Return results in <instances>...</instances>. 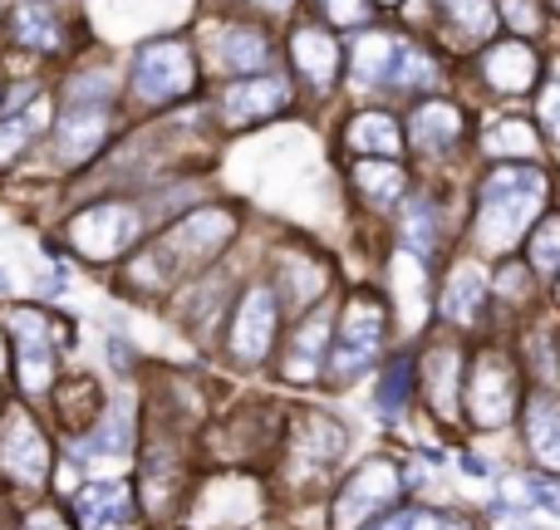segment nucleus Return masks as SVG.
Instances as JSON below:
<instances>
[{
	"mask_svg": "<svg viewBox=\"0 0 560 530\" xmlns=\"http://www.w3.org/2000/svg\"><path fill=\"white\" fill-rule=\"evenodd\" d=\"M271 290L280 299V309H290V315H310L315 305H325L329 295V270L319 256L310 251H280L276 266H271Z\"/></svg>",
	"mask_w": 560,
	"mask_h": 530,
	"instance_id": "16",
	"label": "nucleus"
},
{
	"mask_svg": "<svg viewBox=\"0 0 560 530\" xmlns=\"http://www.w3.org/2000/svg\"><path fill=\"white\" fill-rule=\"evenodd\" d=\"M413 388H418V358L404 349V354H394L384 368H378V384H374V408H378V417H384V423L404 417V408H408V398H413Z\"/></svg>",
	"mask_w": 560,
	"mask_h": 530,
	"instance_id": "26",
	"label": "nucleus"
},
{
	"mask_svg": "<svg viewBox=\"0 0 560 530\" xmlns=\"http://www.w3.org/2000/svg\"><path fill=\"white\" fill-rule=\"evenodd\" d=\"M522 433H526V447H532L536 462H541L546 472H560V398L551 393V388L526 393Z\"/></svg>",
	"mask_w": 560,
	"mask_h": 530,
	"instance_id": "21",
	"label": "nucleus"
},
{
	"mask_svg": "<svg viewBox=\"0 0 560 530\" xmlns=\"http://www.w3.org/2000/svg\"><path fill=\"white\" fill-rule=\"evenodd\" d=\"M556 299H560V275H556Z\"/></svg>",
	"mask_w": 560,
	"mask_h": 530,
	"instance_id": "47",
	"label": "nucleus"
},
{
	"mask_svg": "<svg viewBox=\"0 0 560 530\" xmlns=\"http://www.w3.org/2000/svg\"><path fill=\"white\" fill-rule=\"evenodd\" d=\"M388 5H394V0H388Z\"/></svg>",
	"mask_w": 560,
	"mask_h": 530,
	"instance_id": "49",
	"label": "nucleus"
},
{
	"mask_svg": "<svg viewBox=\"0 0 560 530\" xmlns=\"http://www.w3.org/2000/svg\"><path fill=\"white\" fill-rule=\"evenodd\" d=\"M104 408H108V398H104V388H98V378L65 374L55 384V393H49L45 413H49V423H55L59 443H65V437H79L84 427H94Z\"/></svg>",
	"mask_w": 560,
	"mask_h": 530,
	"instance_id": "17",
	"label": "nucleus"
},
{
	"mask_svg": "<svg viewBox=\"0 0 560 530\" xmlns=\"http://www.w3.org/2000/svg\"><path fill=\"white\" fill-rule=\"evenodd\" d=\"M487 153H492V157H506V153H512V157H532L536 153V138H532V128H526V123H502L492 138H487Z\"/></svg>",
	"mask_w": 560,
	"mask_h": 530,
	"instance_id": "36",
	"label": "nucleus"
},
{
	"mask_svg": "<svg viewBox=\"0 0 560 530\" xmlns=\"http://www.w3.org/2000/svg\"><path fill=\"white\" fill-rule=\"evenodd\" d=\"M433 5L443 10V20L463 39H487L497 30V5L492 0H433Z\"/></svg>",
	"mask_w": 560,
	"mask_h": 530,
	"instance_id": "31",
	"label": "nucleus"
},
{
	"mask_svg": "<svg viewBox=\"0 0 560 530\" xmlns=\"http://www.w3.org/2000/svg\"><path fill=\"white\" fill-rule=\"evenodd\" d=\"M261 511H266L261 486L242 472H222L192 486L177 530H252L261 526Z\"/></svg>",
	"mask_w": 560,
	"mask_h": 530,
	"instance_id": "8",
	"label": "nucleus"
},
{
	"mask_svg": "<svg viewBox=\"0 0 560 530\" xmlns=\"http://www.w3.org/2000/svg\"><path fill=\"white\" fill-rule=\"evenodd\" d=\"M0 384H10V329L0 319Z\"/></svg>",
	"mask_w": 560,
	"mask_h": 530,
	"instance_id": "42",
	"label": "nucleus"
},
{
	"mask_svg": "<svg viewBox=\"0 0 560 530\" xmlns=\"http://www.w3.org/2000/svg\"><path fill=\"white\" fill-rule=\"evenodd\" d=\"M384 339H388V299L374 295V290H354L335 315V349H329L325 384L329 388L359 384L369 368H378Z\"/></svg>",
	"mask_w": 560,
	"mask_h": 530,
	"instance_id": "3",
	"label": "nucleus"
},
{
	"mask_svg": "<svg viewBox=\"0 0 560 530\" xmlns=\"http://www.w3.org/2000/svg\"><path fill=\"white\" fill-rule=\"evenodd\" d=\"M256 5H266V10H290V0H256Z\"/></svg>",
	"mask_w": 560,
	"mask_h": 530,
	"instance_id": "45",
	"label": "nucleus"
},
{
	"mask_svg": "<svg viewBox=\"0 0 560 530\" xmlns=\"http://www.w3.org/2000/svg\"><path fill=\"white\" fill-rule=\"evenodd\" d=\"M556 10H560V0H556Z\"/></svg>",
	"mask_w": 560,
	"mask_h": 530,
	"instance_id": "48",
	"label": "nucleus"
},
{
	"mask_svg": "<svg viewBox=\"0 0 560 530\" xmlns=\"http://www.w3.org/2000/svg\"><path fill=\"white\" fill-rule=\"evenodd\" d=\"M492 305V280L477 261H457L443 280V295H438V315L453 329H477Z\"/></svg>",
	"mask_w": 560,
	"mask_h": 530,
	"instance_id": "18",
	"label": "nucleus"
},
{
	"mask_svg": "<svg viewBox=\"0 0 560 530\" xmlns=\"http://www.w3.org/2000/svg\"><path fill=\"white\" fill-rule=\"evenodd\" d=\"M5 329H10V388H15V403H30L45 413L55 384L65 378L59 344L49 334V315L35 305H15L5 309Z\"/></svg>",
	"mask_w": 560,
	"mask_h": 530,
	"instance_id": "4",
	"label": "nucleus"
},
{
	"mask_svg": "<svg viewBox=\"0 0 560 530\" xmlns=\"http://www.w3.org/2000/svg\"><path fill=\"white\" fill-rule=\"evenodd\" d=\"M506 20H512V30H536L532 5H522V0H506Z\"/></svg>",
	"mask_w": 560,
	"mask_h": 530,
	"instance_id": "41",
	"label": "nucleus"
},
{
	"mask_svg": "<svg viewBox=\"0 0 560 530\" xmlns=\"http://www.w3.org/2000/svg\"><path fill=\"white\" fill-rule=\"evenodd\" d=\"M349 148L354 153H384V157H398L404 153V133L388 114H359L349 123Z\"/></svg>",
	"mask_w": 560,
	"mask_h": 530,
	"instance_id": "29",
	"label": "nucleus"
},
{
	"mask_svg": "<svg viewBox=\"0 0 560 530\" xmlns=\"http://www.w3.org/2000/svg\"><path fill=\"white\" fill-rule=\"evenodd\" d=\"M404 251L418 256V261H428L438 251V207L428 197H413L404 207Z\"/></svg>",
	"mask_w": 560,
	"mask_h": 530,
	"instance_id": "30",
	"label": "nucleus"
},
{
	"mask_svg": "<svg viewBox=\"0 0 560 530\" xmlns=\"http://www.w3.org/2000/svg\"><path fill=\"white\" fill-rule=\"evenodd\" d=\"M319 5L335 25H364L369 20V0H319Z\"/></svg>",
	"mask_w": 560,
	"mask_h": 530,
	"instance_id": "38",
	"label": "nucleus"
},
{
	"mask_svg": "<svg viewBox=\"0 0 560 530\" xmlns=\"http://www.w3.org/2000/svg\"><path fill=\"white\" fill-rule=\"evenodd\" d=\"M526 251H532V266H536V270H546V275H560V212L536 222V232H532V242H526Z\"/></svg>",
	"mask_w": 560,
	"mask_h": 530,
	"instance_id": "34",
	"label": "nucleus"
},
{
	"mask_svg": "<svg viewBox=\"0 0 560 530\" xmlns=\"http://www.w3.org/2000/svg\"><path fill=\"white\" fill-rule=\"evenodd\" d=\"M217 64H222L226 74H266V64H271V39L252 25H226L222 35H217Z\"/></svg>",
	"mask_w": 560,
	"mask_h": 530,
	"instance_id": "24",
	"label": "nucleus"
},
{
	"mask_svg": "<svg viewBox=\"0 0 560 530\" xmlns=\"http://www.w3.org/2000/svg\"><path fill=\"white\" fill-rule=\"evenodd\" d=\"M192 84H197V59L183 39H158L133 64V98L148 108L177 104V98L192 94Z\"/></svg>",
	"mask_w": 560,
	"mask_h": 530,
	"instance_id": "13",
	"label": "nucleus"
},
{
	"mask_svg": "<svg viewBox=\"0 0 560 530\" xmlns=\"http://www.w3.org/2000/svg\"><path fill=\"white\" fill-rule=\"evenodd\" d=\"M0 413H5V393H0Z\"/></svg>",
	"mask_w": 560,
	"mask_h": 530,
	"instance_id": "46",
	"label": "nucleus"
},
{
	"mask_svg": "<svg viewBox=\"0 0 560 530\" xmlns=\"http://www.w3.org/2000/svg\"><path fill=\"white\" fill-rule=\"evenodd\" d=\"M10 30H15V39L25 49H35V55H55V49L65 45V30H59L55 10L30 5V0L15 10V15H10Z\"/></svg>",
	"mask_w": 560,
	"mask_h": 530,
	"instance_id": "28",
	"label": "nucleus"
},
{
	"mask_svg": "<svg viewBox=\"0 0 560 530\" xmlns=\"http://www.w3.org/2000/svg\"><path fill=\"white\" fill-rule=\"evenodd\" d=\"M408 521H413V511H388L384 521H374L369 530H408Z\"/></svg>",
	"mask_w": 560,
	"mask_h": 530,
	"instance_id": "43",
	"label": "nucleus"
},
{
	"mask_svg": "<svg viewBox=\"0 0 560 530\" xmlns=\"http://www.w3.org/2000/svg\"><path fill=\"white\" fill-rule=\"evenodd\" d=\"M15 530H79L65 502L39 496V502H20L15 506Z\"/></svg>",
	"mask_w": 560,
	"mask_h": 530,
	"instance_id": "33",
	"label": "nucleus"
},
{
	"mask_svg": "<svg viewBox=\"0 0 560 530\" xmlns=\"http://www.w3.org/2000/svg\"><path fill=\"white\" fill-rule=\"evenodd\" d=\"M418 384H423V398L438 417H453L457 413V388H463V349L433 344L423 358H418Z\"/></svg>",
	"mask_w": 560,
	"mask_h": 530,
	"instance_id": "19",
	"label": "nucleus"
},
{
	"mask_svg": "<svg viewBox=\"0 0 560 530\" xmlns=\"http://www.w3.org/2000/svg\"><path fill=\"white\" fill-rule=\"evenodd\" d=\"M408 530H472V521H463V516H447V511H413Z\"/></svg>",
	"mask_w": 560,
	"mask_h": 530,
	"instance_id": "40",
	"label": "nucleus"
},
{
	"mask_svg": "<svg viewBox=\"0 0 560 530\" xmlns=\"http://www.w3.org/2000/svg\"><path fill=\"white\" fill-rule=\"evenodd\" d=\"M438 79V64L398 35H364L354 45V84L364 89H428Z\"/></svg>",
	"mask_w": 560,
	"mask_h": 530,
	"instance_id": "10",
	"label": "nucleus"
},
{
	"mask_svg": "<svg viewBox=\"0 0 560 530\" xmlns=\"http://www.w3.org/2000/svg\"><path fill=\"white\" fill-rule=\"evenodd\" d=\"M345 447H349L345 423L319 413V408H305V413H295L285 427V452H280L285 457V476L295 486H310V482L319 486L339 467Z\"/></svg>",
	"mask_w": 560,
	"mask_h": 530,
	"instance_id": "9",
	"label": "nucleus"
},
{
	"mask_svg": "<svg viewBox=\"0 0 560 530\" xmlns=\"http://www.w3.org/2000/svg\"><path fill=\"white\" fill-rule=\"evenodd\" d=\"M65 506H69V516H74L79 530H128L138 516H143L128 476H89Z\"/></svg>",
	"mask_w": 560,
	"mask_h": 530,
	"instance_id": "15",
	"label": "nucleus"
},
{
	"mask_svg": "<svg viewBox=\"0 0 560 530\" xmlns=\"http://www.w3.org/2000/svg\"><path fill=\"white\" fill-rule=\"evenodd\" d=\"M546 212V173L541 167H497L487 173L482 192H477V251L482 256H506L526 242V232H536Z\"/></svg>",
	"mask_w": 560,
	"mask_h": 530,
	"instance_id": "1",
	"label": "nucleus"
},
{
	"mask_svg": "<svg viewBox=\"0 0 560 530\" xmlns=\"http://www.w3.org/2000/svg\"><path fill=\"white\" fill-rule=\"evenodd\" d=\"M138 443H143V423L124 398H108V408L98 413L94 427H84L79 437H65L59 452L79 467L84 476H124L138 462Z\"/></svg>",
	"mask_w": 560,
	"mask_h": 530,
	"instance_id": "6",
	"label": "nucleus"
},
{
	"mask_svg": "<svg viewBox=\"0 0 560 530\" xmlns=\"http://www.w3.org/2000/svg\"><path fill=\"white\" fill-rule=\"evenodd\" d=\"M354 187L374 207H394L398 197H404L408 177H404V167H394V163H359L354 167Z\"/></svg>",
	"mask_w": 560,
	"mask_h": 530,
	"instance_id": "32",
	"label": "nucleus"
},
{
	"mask_svg": "<svg viewBox=\"0 0 560 530\" xmlns=\"http://www.w3.org/2000/svg\"><path fill=\"white\" fill-rule=\"evenodd\" d=\"M541 123H546V133H551V143L560 148V79H551L541 94Z\"/></svg>",
	"mask_w": 560,
	"mask_h": 530,
	"instance_id": "39",
	"label": "nucleus"
},
{
	"mask_svg": "<svg viewBox=\"0 0 560 530\" xmlns=\"http://www.w3.org/2000/svg\"><path fill=\"white\" fill-rule=\"evenodd\" d=\"M143 236V222H138L133 207L124 202H98L84 207V212L69 222V246H74L84 261L108 266V261H124L133 251V242Z\"/></svg>",
	"mask_w": 560,
	"mask_h": 530,
	"instance_id": "12",
	"label": "nucleus"
},
{
	"mask_svg": "<svg viewBox=\"0 0 560 530\" xmlns=\"http://www.w3.org/2000/svg\"><path fill=\"white\" fill-rule=\"evenodd\" d=\"M108 138V108H65L59 118V157L65 163H84L104 148Z\"/></svg>",
	"mask_w": 560,
	"mask_h": 530,
	"instance_id": "25",
	"label": "nucleus"
},
{
	"mask_svg": "<svg viewBox=\"0 0 560 530\" xmlns=\"http://www.w3.org/2000/svg\"><path fill=\"white\" fill-rule=\"evenodd\" d=\"M280 299L271 290V280H252V285H242V295H236V305L226 309V334H222V354L232 368H242V374H256V368L271 364V354L280 349Z\"/></svg>",
	"mask_w": 560,
	"mask_h": 530,
	"instance_id": "5",
	"label": "nucleus"
},
{
	"mask_svg": "<svg viewBox=\"0 0 560 530\" xmlns=\"http://www.w3.org/2000/svg\"><path fill=\"white\" fill-rule=\"evenodd\" d=\"M335 315L339 309L329 305H315L310 315L295 319V329H290L285 349H280V378L295 388L305 384H319L329 368V349H335Z\"/></svg>",
	"mask_w": 560,
	"mask_h": 530,
	"instance_id": "14",
	"label": "nucleus"
},
{
	"mask_svg": "<svg viewBox=\"0 0 560 530\" xmlns=\"http://www.w3.org/2000/svg\"><path fill=\"white\" fill-rule=\"evenodd\" d=\"M398 496H404V467L394 457H369L329 496V530H369L394 511Z\"/></svg>",
	"mask_w": 560,
	"mask_h": 530,
	"instance_id": "7",
	"label": "nucleus"
},
{
	"mask_svg": "<svg viewBox=\"0 0 560 530\" xmlns=\"http://www.w3.org/2000/svg\"><path fill=\"white\" fill-rule=\"evenodd\" d=\"M492 290H497L502 299H512V305H516V299H532V275H526L522 266H506L502 275H497Z\"/></svg>",
	"mask_w": 560,
	"mask_h": 530,
	"instance_id": "37",
	"label": "nucleus"
},
{
	"mask_svg": "<svg viewBox=\"0 0 560 530\" xmlns=\"http://www.w3.org/2000/svg\"><path fill=\"white\" fill-rule=\"evenodd\" d=\"M482 74L502 98H516V94H526V89L536 84L541 64H536V55H532L526 39H506V45H497V49H487L482 55Z\"/></svg>",
	"mask_w": 560,
	"mask_h": 530,
	"instance_id": "22",
	"label": "nucleus"
},
{
	"mask_svg": "<svg viewBox=\"0 0 560 530\" xmlns=\"http://www.w3.org/2000/svg\"><path fill=\"white\" fill-rule=\"evenodd\" d=\"M522 413V374H516V358L502 349H482L467 368V417L472 427H506Z\"/></svg>",
	"mask_w": 560,
	"mask_h": 530,
	"instance_id": "11",
	"label": "nucleus"
},
{
	"mask_svg": "<svg viewBox=\"0 0 560 530\" xmlns=\"http://www.w3.org/2000/svg\"><path fill=\"white\" fill-rule=\"evenodd\" d=\"M39 123H45V108H39V104L25 108V118H0V167H5L10 157L30 143V133H35Z\"/></svg>",
	"mask_w": 560,
	"mask_h": 530,
	"instance_id": "35",
	"label": "nucleus"
},
{
	"mask_svg": "<svg viewBox=\"0 0 560 530\" xmlns=\"http://www.w3.org/2000/svg\"><path fill=\"white\" fill-rule=\"evenodd\" d=\"M55 462L59 443L45 427L39 408L5 403V413H0V492L15 502H39V496H49Z\"/></svg>",
	"mask_w": 560,
	"mask_h": 530,
	"instance_id": "2",
	"label": "nucleus"
},
{
	"mask_svg": "<svg viewBox=\"0 0 560 530\" xmlns=\"http://www.w3.org/2000/svg\"><path fill=\"white\" fill-rule=\"evenodd\" d=\"M290 49H295V69H300V74H305L315 89H329V84H335V74H339V49H335V39H329V30H315V25L295 30Z\"/></svg>",
	"mask_w": 560,
	"mask_h": 530,
	"instance_id": "27",
	"label": "nucleus"
},
{
	"mask_svg": "<svg viewBox=\"0 0 560 530\" xmlns=\"http://www.w3.org/2000/svg\"><path fill=\"white\" fill-rule=\"evenodd\" d=\"M408 138H413L418 153H447V148H457V138H463V114H457V104H447V98L418 104L413 118H408Z\"/></svg>",
	"mask_w": 560,
	"mask_h": 530,
	"instance_id": "23",
	"label": "nucleus"
},
{
	"mask_svg": "<svg viewBox=\"0 0 560 530\" xmlns=\"http://www.w3.org/2000/svg\"><path fill=\"white\" fill-rule=\"evenodd\" d=\"M5 295H15V275H10V270L0 266V299H5Z\"/></svg>",
	"mask_w": 560,
	"mask_h": 530,
	"instance_id": "44",
	"label": "nucleus"
},
{
	"mask_svg": "<svg viewBox=\"0 0 560 530\" xmlns=\"http://www.w3.org/2000/svg\"><path fill=\"white\" fill-rule=\"evenodd\" d=\"M285 104H290L285 79L256 74V79H242V84H232V89L222 94V118H226L232 128H242V123H256V118L280 114Z\"/></svg>",
	"mask_w": 560,
	"mask_h": 530,
	"instance_id": "20",
	"label": "nucleus"
}]
</instances>
